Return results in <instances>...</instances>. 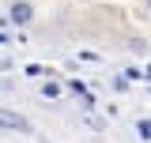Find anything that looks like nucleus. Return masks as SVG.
Masks as SVG:
<instances>
[{
    "mask_svg": "<svg viewBox=\"0 0 151 143\" xmlns=\"http://www.w3.org/2000/svg\"><path fill=\"white\" fill-rule=\"evenodd\" d=\"M8 11H12V23H19V26H27V23L34 19V8H30L27 0H19V4H12Z\"/></svg>",
    "mask_w": 151,
    "mask_h": 143,
    "instance_id": "obj_2",
    "label": "nucleus"
},
{
    "mask_svg": "<svg viewBox=\"0 0 151 143\" xmlns=\"http://www.w3.org/2000/svg\"><path fill=\"white\" fill-rule=\"evenodd\" d=\"M42 94H45V98H57V94H60V83H53V79H45V87H42Z\"/></svg>",
    "mask_w": 151,
    "mask_h": 143,
    "instance_id": "obj_4",
    "label": "nucleus"
},
{
    "mask_svg": "<svg viewBox=\"0 0 151 143\" xmlns=\"http://www.w3.org/2000/svg\"><path fill=\"white\" fill-rule=\"evenodd\" d=\"M147 8H151V0H147Z\"/></svg>",
    "mask_w": 151,
    "mask_h": 143,
    "instance_id": "obj_7",
    "label": "nucleus"
},
{
    "mask_svg": "<svg viewBox=\"0 0 151 143\" xmlns=\"http://www.w3.org/2000/svg\"><path fill=\"white\" fill-rule=\"evenodd\" d=\"M136 136H140V139H151V121H147V117L136 121Z\"/></svg>",
    "mask_w": 151,
    "mask_h": 143,
    "instance_id": "obj_3",
    "label": "nucleus"
},
{
    "mask_svg": "<svg viewBox=\"0 0 151 143\" xmlns=\"http://www.w3.org/2000/svg\"><path fill=\"white\" fill-rule=\"evenodd\" d=\"M0 128H12V132H30V121L19 117L12 109H0Z\"/></svg>",
    "mask_w": 151,
    "mask_h": 143,
    "instance_id": "obj_1",
    "label": "nucleus"
},
{
    "mask_svg": "<svg viewBox=\"0 0 151 143\" xmlns=\"http://www.w3.org/2000/svg\"><path fill=\"white\" fill-rule=\"evenodd\" d=\"M68 90H72V94H79V98H83V94H87V87H83V83H79V79H72V83H68Z\"/></svg>",
    "mask_w": 151,
    "mask_h": 143,
    "instance_id": "obj_5",
    "label": "nucleus"
},
{
    "mask_svg": "<svg viewBox=\"0 0 151 143\" xmlns=\"http://www.w3.org/2000/svg\"><path fill=\"white\" fill-rule=\"evenodd\" d=\"M23 72H27V75H34V79H38V75H45V68H42V64H27Z\"/></svg>",
    "mask_w": 151,
    "mask_h": 143,
    "instance_id": "obj_6",
    "label": "nucleus"
}]
</instances>
